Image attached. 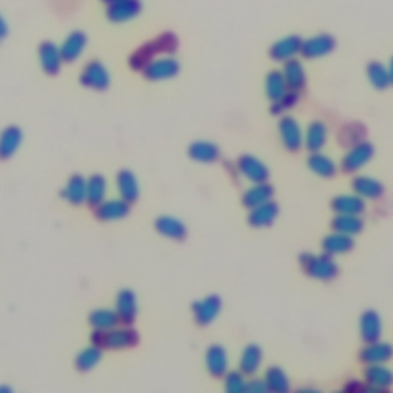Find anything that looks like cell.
Segmentation results:
<instances>
[{
	"mask_svg": "<svg viewBox=\"0 0 393 393\" xmlns=\"http://www.w3.org/2000/svg\"><path fill=\"white\" fill-rule=\"evenodd\" d=\"M120 323L117 312L109 309H97L90 315V324L94 330H108Z\"/></svg>",
	"mask_w": 393,
	"mask_h": 393,
	"instance_id": "40",
	"label": "cell"
},
{
	"mask_svg": "<svg viewBox=\"0 0 393 393\" xmlns=\"http://www.w3.org/2000/svg\"><path fill=\"white\" fill-rule=\"evenodd\" d=\"M91 341L102 349L120 350L134 348L139 343V333L131 328H112L108 330H94Z\"/></svg>",
	"mask_w": 393,
	"mask_h": 393,
	"instance_id": "2",
	"label": "cell"
},
{
	"mask_svg": "<svg viewBox=\"0 0 393 393\" xmlns=\"http://www.w3.org/2000/svg\"><path fill=\"white\" fill-rule=\"evenodd\" d=\"M308 166L315 176H320L323 178H332L337 176L338 166L330 157H328L323 152H312L308 158Z\"/></svg>",
	"mask_w": 393,
	"mask_h": 393,
	"instance_id": "28",
	"label": "cell"
},
{
	"mask_svg": "<svg viewBox=\"0 0 393 393\" xmlns=\"http://www.w3.org/2000/svg\"><path fill=\"white\" fill-rule=\"evenodd\" d=\"M102 360V348L99 346H91L88 349L82 350L77 358H75V367H77L80 372H90L94 369Z\"/></svg>",
	"mask_w": 393,
	"mask_h": 393,
	"instance_id": "41",
	"label": "cell"
},
{
	"mask_svg": "<svg viewBox=\"0 0 393 393\" xmlns=\"http://www.w3.org/2000/svg\"><path fill=\"white\" fill-rule=\"evenodd\" d=\"M335 46H337V41L330 34H316L309 37L308 41H303L301 54L306 59H321V57L329 55Z\"/></svg>",
	"mask_w": 393,
	"mask_h": 393,
	"instance_id": "7",
	"label": "cell"
},
{
	"mask_svg": "<svg viewBox=\"0 0 393 393\" xmlns=\"http://www.w3.org/2000/svg\"><path fill=\"white\" fill-rule=\"evenodd\" d=\"M180 72V65L176 59L171 57H163V59L152 60L145 70H143V75L151 82H161L169 80Z\"/></svg>",
	"mask_w": 393,
	"mask_h": 393,
	"instance_id": "9",
	"label": "cell"
},
{
	"mask_svg": "<svg viewBox=\"0 0 393 393\" xmlns=\"http://www.w3.org/2000/svg\"><path fill=\"white\" fill-rule=\"evenodd\" d=\"M364 382L377 390L390 389L393 386V372L384 364H367L364 369Z\"/></svg>",
	"mask_w": 393,
	"mask_h": 393,
	"instance_id": "12",
	"label": "cell"
},
{
	"mask_svg": "<svg viewBox=\"0 0 393 393\" xmlns=\"http://www.w3.org/2000/svg\"><path fill=\"white\" fill-rule=\"evenodd\" d=\"M156 229L157 232L161 234L163 237L171 238V239H183L188 235V229L183 225V222H180L178 218L174 217H160L156 222Z\"/></svg>",
	"mask_w": 393,
	"mask_h": 393,
	"instance_id": "30",
	"label": "cell"
},
{
	"mask_svg": "<svg viewBox=\"0 0 393 393\" xmlns=\"http://www.w3.org/2000/svg\"><path fill=\"white\" fill-rule=\"evenodd\" d=\"M283 74L291 91L300 92L308 85V72H306L304 65L298 59H291L284 62Z\"/></svg>",
	"mask_w": 393,
	"mask_h": 393,
	"instance_id": "17",
	"label": "cell"
},
{
	"mask_svg": "<svg viewBox=\"0 0 393 393\" xmlns=\"http://www.w3.org/2000/svg\"><path fill=\"white\" fill-rule=\"evenodd\" d=\"M129 214V203L122 200H108L102 201L100 205L95 206V217L100 222H116V220H122Z\"/></svg>",
	"mask_w": 393,
	"mask_h": 393,
	"instance_id": "16",
	"label": "cell"
},
{
	"mask_svg": "<svg viewBox=\"0 0 393 393\" xmlns=\"http://www.w3.org/2000/svg\"><path fill=\"white\" fill-rule=\"evenodd\" d=\"M237 171L251 183H266L269 180V169L254 156H242L237 160Z\"/></svg>",
	"mask_w": 393,
	"mask_h": 393,
	"instance_id": "6",
	"label": "cell"
},
{
	"mask_svg": "<svg viewBox=\"0 0 393 393\" xmlns=\"http://www.w3.org/2000/svg\"><path fill=\"white\" fill-rule=\"evenodd\" d=\"M300 266L303 272L318 281H330L338 275V264L329 254H301Z\"/></svg>",
	"mask_w": 393,
	"mask_h": 393,
	"instance_id": "3",
	"label": "cell"
},
{
	"mask_svg": "<svg viewBox=\"0 0 393 393\" xmlns=\"http://www.w3.org/2000/svg\"><path fill=\"white\" fill-rule=\"evenodd\" d=\"M188 152L189 157L198 163H214L220 158V148L210 141H195Z\"/></svg>",
	"mask_w": 393,
	"mask_h": 393,
	"instance_id": "34",
	"label": "cell"
},
{
	"mask_svg": "<svg viewBox=\"0 0 393 393\" xmlns=\"http://www.w3.org/2000/svg\"><path fill=\"white\" fill-rule=\"evenodd\" d=\"M298 102H300V92L289 91L283 99L272 102V112L276 114V116H280L283 112L291 111Z\"/></svg>",
	"mask_w": 393,
	"mask_h": 393,
	"instance_id": "43",
	"label": "cell"
},
{
	"mask_svg": "<svg viewBox=\"0 0 393 393\" xmlns=\"http://www.w3.org/2000/svg\"><path fill=\"white\" fill-rule=\"evenodd\" d=\"M177 48V37L171 33H165L158 36L156 41H151L140 46L139 50L131 55L129 66L134 71H143L152 60H156L160 54H172Z\"/></svg>",
	"mask_w": 393,
	"mask_h": 393,
	"instance_id": "1",
	"label": "cell"
},
{
	"mask_svg": "<svg viewBox=\"0 0 393 393\" xmlns=\"http://www.w3.org/2000/svg\"><path fill=\"white\" fill-rule=\"evenodd\" d=\"M63 198L79 206L86 201V180L82 176H72L63 189Z\"/></svg>",
	"mask_w": 393,
	"mask_h": 393,
	"instance_id": "35",
	"label": "cell"
},
{
	"mask_svg": "<svg viewBox=\"0 0 393 393\" xmlns=\"http://www.w3.org/2000/svg\"><path fill=\"white\" fill-rule=\"evenodd\" d=\"M86 46V36L80 31L70 34L68 39H66L60 48V53L63 57V62L72 63L79 59L82 53L85 51Z\"/></svg>",
	"mask_w": 393,
	"mask_h": 393,
	"instance_id": "33",
	"label": "cell"
},
{
	"mask_svg": "<svg viewBox=\"0 0 393 393\" xmlns=\"http://www.w3.org/2000/svg\"><path fill=\"white\" fill-rule=\"evenodd\" d=\"M352 189L355 194L362 198L378 200L384 194V185L379 180L369 176H358L352 180Z\"/></svg>",
	"mask_w": 393,
	"mask_h": 393,
	"instance_id": "22",
	"label": "cell"
},
{
	"mask_svg": "<svg viewBox=\"0 0 393 393\" xmlns=\"http://www.w3.org/2000/svg\"><path fill=\"white\" fill-rule=\"evenodd\" d=\"M104 195H107V178L94 174L86 180V201L91 206L100 205L104 201Z\"/></svg>",
	"mask_w": 393,
	"mask_h": 393,
	"instance_id": "38",
	"label": "cell"
},
{
	"mask_svg": "<svg viewBox=\"0 0 393 393\" xmlns=\"http://www.w3.org/2000/svg\"><path fill=\"white\" fill-rule=\"evenodd\" d=\"M264 382L267 386V390L275 392V393H286L291 389V381L289 377L286 375V372L281 367H269L266 370Z\"/></svg>",
	"mask_w": 393,
	"mask_h": 393,
	"instance_id": "39",
	"label": "cell"
},
{
	"mask_svg": "<svg viewBox=\"0 0 393 393\" xmlns=\"http://www.w3.org/2000/svg\"><path fill=\"white\" fill-rule=\"evenodd\" d=\"M335 232L348 234V235H358L362 232L364 222L360 215H337L330 223Z\"/></svg>",
	"mask_w": 393,
	"mask_h": 393,
	"instance_id": "36",
	"label": "cell"
},
{
	"mask_svg": "<svg viewBox=\"0 0 393 393\" xmlns=\"http://www.w3.org/2000/svg\"><path fill=\"white\" fill-rule=\"evenodd\" d=\"M389 72H390V80L393 85V57L390 59V65H389Z\"/></svg>",
	"mask_w": 393,
	"mask_h": 393,
	"instance_id": "47",
	"label": "cell"
},
{
	"mask_svg": "<svg viewBox=\"0 0 393 393\" xmlns=\"http://www.w3.org/2000/svg\"><path fill=\"white\" fill-rule=\"evenodd\" d=\"M301 46H303V39L300 36L292 34L283 37V39L276 41L269 50L271 59L275 62L284 63L291 59H295L296 54H301Z\"/></svg>",
	"mask_w": 393,
	"mask_h": 393,
	"instance_id": "10",
	"label": "cell"
},
{
	"mask_svg": "<svg viewBox=\"0 0 393 393\" xmlns=\"http://www.w3.org/2000/svg\"><path fill=\"white\" fill-rule=\"evenodd\" d=\"M375 156V148H373L372 143L369 141H360L357 145L350 146L348 154L341 160V169L346 172V174H355Z\"/></svg>",
	"mask_w": 393,
	"mask_h": 393,
	"instance_id": "4",
	"label": "cell"
},
{
	"mask_svg": "<svg viewBox=\"0 0 393 393\" xmlns=\"http://www.w3.org/2000/svg\"><path fill=\"white\" fill-rule=\"evenodd\" d=\"M225 387H226L227 392H231V393L244 392L247 389V382L244 379V373L242 370L227 373L226 378H225Z\"/></svg>",
	"mask_w": 393,
	"mask_h": 393,
	"instance_id": "44",
	"label": "cell"
},
{
	"mask_svg": "<svg viewBox=\"0 0 393 393\" xmlns=\"http://www.w3.org/2000/svg\"><path fill=\"white\" fill-rule=\"evenodd\" d=\"M393 358V348L384 341L366 343L360 352V360L364 364H384Z\"/></svg>",
	"mask_w": 393,
	"mask_h": 393,
	"instance_id": "13",
	"label": "cell"
},
{
	"mask_svg": "<svg viewBox=\"0 0 393 393\" xmlns=\"http://www.w3.org/2000/svg\"><path fill=\"white\" fill-rule=\"evenodd\" d=\"M22 143V131L17 126H8L0 134V158H11Z\"/></svg>",
	"mask_w": 393,
	"mask_h": 393,
	"instance_id": "29",
	"label": "cell"
},
{
	"mask_svg": "<svg viewBox=\"0 0 393 393\" xmlns=\"http://www.w3.org/2000/svg\"><path fill=\"white\" fill-rule=\"evenodd\" d=\"M328 136L329 131L324 122H312L304 134L306 149H309L311 152H320L325 146V143H328Z\"/></svg>",
	"mask_w": 393,
	"mask_h": 393,
	"instance_id": "23",
	"label": "cell"
},
{
	"mask_svg": "<svg viewBox=\"0 0 393 393\" xmlns=\"http://www.w3.org/2000/svg\"><path fill=\"white\" fill-rule=\"evenodd\" d=\"M364 136H366V129H364L362 124L350 123V124H346V126L341 128L338 140L341 145L353 146V145H357V143L362 141Z\"/></svg>",
	"mask_w": 393,
	"mask_h": 393,
	"instance_id": "42",
	"label": "cell"
},
{
	"mask_svg": "<svg viewBox=\"0 0 393 393\" xmlns=\"http://www.w3.org/2000/svg\"><path fill=\"white\" fill-rule=\"evenodd\" d=\"M222 300L217 295H209L206 298L194 303L193 312L194 318L200 325H208L212 323L222 312Z\"/></svg>",
	"mask_w": 393,
	"mask_h": 393,
	"instance_id": "11",
	"label": "cell"
},
{
	"mask_svg": "<svg viewBox=\"0 0 393 393\" xmlns=\"http://www.w3.org/2000/svg\"><path fill=\"white\" fill-rule=\"evenodd\" d=\"M366 72H367L369 82L372 83V86L375 90L384 91V90H387L389 86L392 85L389 68H387V66L382 65L381 62H377V60L375 62H370L367 65Z\"/></svg>",
	"mask_w": 393,
	"mask_h": 393,
	"instance_id": "37",
	"label": "cell"
},
{
	"mask_svg": "<svg viewBox=\"0 0 393 393\" xmlns=\"http://www.w3.org/2000/svg\"><path fill=\"white\" fill-rule=\"evenodd\" d=\"M246 390L252 392V393H262V392L267 390V386H266V382L262 381V379H254L251 382H247V389Z\"/></svg>",
	"mask_w": 393,
	"mask_h": 393,
	"instance_id": "45",
	"label": "cell"
},
{
	"mask_svg": "<svg viewBox=\"0 0 393 393\" xmlns=\"http://www.w3.org/2000/svg\"><path fill=\"white\" fill-rule=\"evenodd\" d=\"M360 335L364 343H373L381 340L382 321L378 312L366 311L360 318Z\"/></svg>",
	"mask_w": 393,
	"mask_h": 393,
	"instance_id": "18",
	"label": "cell"
},
{
	"mask_svg": "<svg viewBox=\"0 0 393 393\" xmlns=\"http://www.w3.org/2000/svg\"><path fill=\"white\" fill-rule=\"evenodd\" d=\"M337 215H361L366 210V201L358 194L337 195L330 203Z\"/></svg>",
	"mask_w": 393,
	"mask_h": 393,
	"instance_id": "14",
	"label": "cell"
},
{
	"mask_svg": "<svg viewBox=\"0 0 393 393\" xmlns=\"http://www.w3.org/2000/svg\"><path fill=\"white\" fill-rule=\"evenodd\" d=\"M263 362V350L257 346V344H249L242 352L239 357V370L244 375H254V373L260 369Z\"/></svg>",
	"mask_w": 393,
	"mask_h": 393,
	"instance_id": "32",
	"label": "cell"
},
{
	"mask_svg": "<svg viewBox=\"0 0 393 393\" xmlns=\"http://www.w3.org/2000/svg\"><path fill=\"white\" fill-rule=\"evenodd\" d=\"M140 11H141V4L139 0H120V2L109 5L107 16L111 22L122 23V22L131 21L134 17H137Z\"/></svg>",
	"mask_w": 393,
	"mask_h": 393,
	"instance_id": "19",
	"label": "cell"
},
{
	"mask_svg": "<svg viewBox=\"0 0 393 393\" xmlns=\"http://www.w3.org/2000/svg\"><path fill=\"white\" fill-rule=\"evenodd\" d=\"M278 132H280L281 143L287 151L296 152L303 148L304 134L301 131L300 123L294 117H289V116L283 117L280 123H278Z\"/></svg>",
	"mask_w": 393,
	"mask_h": 393,
	"instance_id": "5",
	"label": "cell"
},
{
	"mask_svg": "<svg viewBox=\"0 0 393 393\" xmlns=\"http://www.w3.org/2000/svg\"><path fill=\"white\" fill-rule=\"evenodd\" d=\"M117 188L120 197L128 201V203H134V201H137L139 195H140V188H139V181L136 178V176L132 174L131 171H120L117 176Z\"/></svg>",
	"mask_w": 393,
	"mask_h": 393,
	"instance_id": "31",
	"label": "cell"
},
{
	"mask_svg": "<svg viewBox=\"0 0 393 393\" xmlns=\"http://www.w3.org/2000/svg\"><path fill=\"white\" fill-rule=\"evenodd\" d=\"M323 251L329 255H341V254H348L350 252L355 242L353 237L348 234H341V232H335L329 234L328 237H324L323 239Z\"/></svg>",
	"mask_w": 393,
	"mask_h": 393,
	"instance_id": "25",
	"label": "cell"
},
{
	"mask_svg": "<svg viewBox=\"0 0 393 393\" xmlns=\"http://www.w3.org/2000/svg\"><path fill=\"white\" fill-rule=\"evenodd\" d=\"M103 2H104V4H109V5H111V4H116V2H120V0H103Z\"/></svg>",
	"mask_w": 393,
	"mask_h": 393,
	"instance_id": "48",
	"label": "cell"
},
{
	"mask_svg": "<svg viewBox=\"0 0 393 393\" xmlns=\"http://www.w3.org/2000/svg\"><path fill=\"white\" fill-rule=\"evenodd\" d=\"M264 91H266L267 99H269L271 102H276V100L283 99L284 95L291 91L289 86H287L286 79H284L283 71L272 70L267 72L266 79H264Z\"/></svg>",
	"mask_w": 393,
	"mask_h": 393,
	"instance_id": "26",
	"label": "cell"
},
{
	"mask_svg": "<svg viewBox=\"0 0 393 393\" xmlns=\"http://www.w3.org/2000/svg\"><path fill=\"white\" fill-rule=\"evenodd\" d=\"M116 312L120 318V323L123 324H132L136 321V316L139 312V306H137V298L136 294L132 291H122L117 295L116 300Z\"/></svg>",
	"mask_w": 393,
	"mask_h": 393,
	"instance_id": "21",
	"label": "cell"
},
{
	"mask_svg": "<svg viewBox=\"0 0 393 393\" xmlns=\"http://www.w3.org/2000/svg\"><path fill=\"white\" fill-rule=\"evenodd\" d=\"M80 82L83 86L95 91H103L109 86V72L104 65L99 60H92L85 65L80 74Z\"/></svg>",
	"mask_w": 393,
	"mask_h": 393,
	"instance_id": "8",
	"label": "cell"
},
{
	"mask_svg": "<svg viewBox=\"0 0 393 393\" xmlns=\"http://www.w3.org/2000/svg\"><path fill=\"white\" fill-rule=\"evenodd\" d=\"M274 188L267 183H255L252 188H249L243 194V205L247 209H254L260 205L267 203L274 197Z\"/></svg>",
	"mask_w": 393,
	"mask_h": 393,
	"instance_id": "27",
	"label": "cell"
},
{
	"mask_svg": "<svg viewBox=\"0 0 393 393\" xmlns=\"http://www.w3.org/2000/svg\"><path fill=\"white\" fill-rule=\"evenodd\" d=\"M6 33H8V28H6V23L2 17H0V41L5 39L6 37Z\"/></svg>",
	"mask_w": 393,
	"mask_h": 393,
	"instance_id": "46",
	"label": "cell"
},
{
	"mask_svg": "<svg viewBox=\"0 0 393 393\" xmlns=\"http://www.w3.org/2000/svg\"><path fill=\"white\" fill-rule=\"evenodd\" d=\"M39 60L42 70L46 74L55 75L60 71L63 63L60 48H57L53 42H43L39 48Z\"/></svg>",
	"mask_w": 393,
	"mask_h": 393,
	"instance_id": "20",
	"label": "cell"
},
{
	"mask_svg": "<svg viewBox=\"0 0 393 393\" xmlns=\"http://www.w3.org/2000/svg\"><path fill=\"white\" fill-rule=\"evenodd\" d=\"M206 367L210 375L215 378H222L227 373L229 358L227 352L222 346H210L206 352Z\"/></svg>",
	"mask_w": 393,
	"mask_h": 393,
	"instance_id": "24",
	"label": "cell"
},
{
	"mask_svg": "<svg viewBox=\"0 0 393 393\" xmlns=\"http://www.w3.org/2000/svg\"><path fill=\"white\" fill-rule=\"evenodd\" d=\"M280 214V208L275 203V201H267L264 205L257 206L254 209H251V212H249L247 222L252 227H267L272 226L275 223V220Z\"/></svg>",
	"mask_w": 393,
	"mask_h": 393,
	"instance_id": "15",
	"label": "cell"
}]
</instances>
